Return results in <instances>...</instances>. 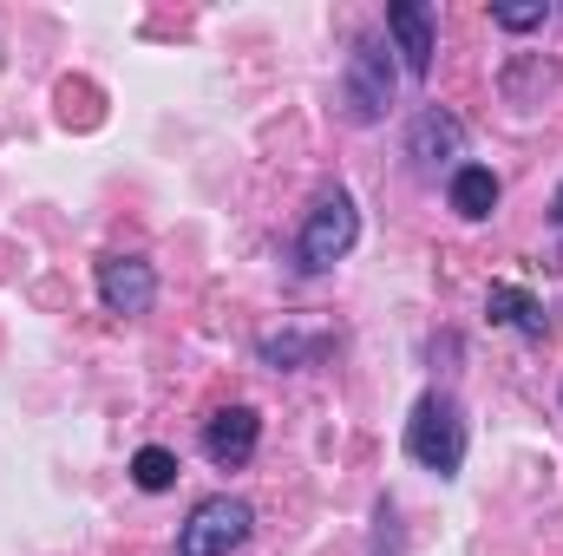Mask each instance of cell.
<instances>
[{"instance_id": "cell-2", "label": "cell", "mask_w": 563, "mask_h": 556, "mask_svg": "<svg viewBox=\"0 0 563 556\" xmlns=\"http://www.w3.org/2000/svg\"><path fill=\"white\" fill-rule=\"evenodd\" d=\"M354 243H361V203L347 190H321L295 230V276H328L334 263H347Z\"/></svg>"}, {"instance_id": "cell-4", "label": "cell", "mask_w": 563, "mask_h": 556, "mask_svg": "<svg viewBox=\"0 0 563 556\" xmlns=\"http://www.w3.org/2000/svg\"><path fill=\"white\" fill-rule=\"evenodd\" d=\"M250 531H256L250 498L217 491V498H203V504L177 524V556H230V551L250 544Z\"/></svg>"}, {"instance_id": "cell-15", "label": "cell", "mask_w": 563, "mask_h": 556, "mask_svg": "<svg viewBox=\"0 0 563 556\" xmlns=\"http://www.w3.org/2000/svg\"><path fill=\"white\" fill-rule=\"evenodd\" d=\"M551 230L563 236V184H558V197H551Z\"/></svg>"}, {"instance_id": "cell-10", "label": "cell", "mask_w": 563, "mask_h": 556, "mask_svg": "<svg viewBox=\"0 0 563 556\" xmlns=\"http://www.w3.org/2000/svg\"><path fill=\"white\" fill-rule=\"evenodd\" d=\"M498 197H505V184H498L492 164H459V170L445 177V203H452L465 223H485V216L498 210Z\"/></svg>"}, {"instance_id": "cell-3", "label": "cell", "mask_w": 563, "mask_h": 556, "mask_svg": "<svg viewBox=\"0 0 563 556\" xmlns=\"http://www.w3.org/2000/svg\"><path fill=\"white\" fill-rule=\"evenodd\" d=\"M394 92H400V59L387 46V33H361L354 53H347V73H341V105L354 125H380L394 112Z\"/></svg>"}, {"instance_id": "cell-9", "label": "cell", "mask_w": 563, "mask_h": 556, "mask_svg": "<svg viewBox=\"0 0 563 556\" xmlns=\"http://www.w3.org/2000/svg\"><path fill=\"white\" fill-rule=\"evenodd\" d=\"M485 314H492V327H511L518 341H544V334H551V314H544V301H538L531 288H518V281H492V294H485Z\"/></svg>"}, {"instance_id": "cell-1", "label": "cell", "mask_w": 563, "mask_h": 556, "mask_svg": "<svg viewBox=\"0 0 563 556\" xmlns=\"http://www.w3.org/2000/svg\"><path fill=\"white\" fill-rule=\"evenodd\" d=\"M465 452H472V432H465V413L445 387H426L407 413V458L432 471V478H459L465 471Z\"/></svg>"}, {"instance_id": "cell-5", "label": "cell", "mask_w": 563, "mask_h": 556, "mask_svg": "<svg viewBox=\"0 0 563 556\" xmlns=\"http://www.w3.org/2000/svg\"><path fill=\"white\" fill-rule=\"evenodd\" d=\"M92 288H99V308L106 314L139 321V314H151V301H157V269L144 256H99Z\"/></svg>"}, {"instance_id": "cell-8", "label": "cell", "mask_w": 563, "mask_h": 556, "mask_svg": "<svg viewBox=\"0 0 563 556\" xmlns=\"http://www.w3.org/2000/svg\"><path fill=\"white\" fill-rule=\"evenodd\" d=\"M407 157H413L420 170H439V164H445V177H452L459 157H465V125H459L445 105H420L413 125H407Z\"/></svg>"}, {"instance_id": "cell-7", "label": "cell", "mask_w": 563, "mask_h": 556, "mask_svg": "<svg viewBox=\"0 0 563 556\" xmlns=\"http://www.w3.org/2000/svg\"><path fill=\"white\" fill-rule=\"evenodd\" d=\"M387 46L400 53L407 79H432V53H439V20H432V7L394 0V7H387Z\"/></svg>"}, {"instance_id": "cell-11", "label": "cell", "mask_w": 563, "mask_h": 556, "mask_svg": "<svg viewBox=\"0 0 563 556\" xmlns=\"http://www.w3.org/2000/svg\"><path fill=\"white\" fill-rule=\"evenodd\" d=\"M328 347H334V334H328V327H276V334H263V341H256L263 367H276V374L314 367V360H321Z\"/></svg>"}, {"instance_id": "cell-6", "label": "cell", "mask_w": 563, "mask_h": 556, "mask_svg": "<svg viewBox=\"0 0 563 556\" xmlns=\"http://www.w3.org/2000/svg\"><path fill=\"white\" fill-rule=\"evenodd\" d=\"M197 445H203V458L217 471H243L256 458V445H263V413L256 407H217V413L203 419Z\"/></svg>"}, {"instance_id": "cell-12", "label": "cell", "mask_w": 563, "mask_h": 556, "mask_svg": "<svg viewBox=\"0 0 563 556\" xmlns=\"http://www.w3.org/2000/svg\"><path fill=\"white\" fill-rule=\"evenodd\" d=\"M132 485H139L144 498L170 491V485H177V452H164V445H139V452H132Z\"/></svg>"}, {"instance_id": "cell-13", "label": "cell", "mask_w": 563, "mask_h": 556, "mask_svg": "<svg viewBox=\"0 0 563 556\" xmlns=\"http://www.w3.org/2000/svg\"><path fill=\"white\" fill-rule=\"evenodd\" d=\"M367 556H407V531H400V504L394 498L374 504V544H367Z\"/></svg>"}, {"instance_id": "cell-14", "label": "cell", "mask_w": 563, "mask_h": 556, "mask_svg": "<svg viewBox=\"0 0 563 556\" xmlns=\"http://www.w3.org/2000/svg\"><path fill=\"white\" fill-rule=\"evenodd\" d=\"M544 20H551V0H498L492 7V26H505V33H531Z\"/></svg>"}]
</instances>
